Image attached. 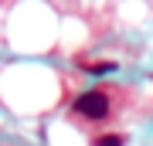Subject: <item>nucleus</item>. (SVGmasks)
Instances as JSON below:
<instances>
[{
    "instance_id": "obj_1",
    "label": "nucleus",
    "mask_w": 153,
    "mask_h": 146,
    "mask_svg": "<svg viewBox=\"0 0 153 146\" xmlns=\"http://www.w3.org/2000/svg\"><path fill=\"white\" fill-rule=\"evenodd\" d=\"M75 109L82 119H92V122H99V119H105L109 116V92H102V88H92V92H82L75 99Z\"/></svg>"
},
{
    "instance_id": "obj_2",
    "label": "nucleus",
    "mask_w": 153,
    "mask_h": 146,
    "mask_svg": "<svg viewBox=\"0 0 153 146\" xmlns=\"http://www.w3.org/2000/svg\"><path fill=\"white\" fill-rule=\"evenodd\" d=\"M88 75H109V71H116V61H92V65H85Z\"/></svg>"
},
{
    "instance_id": "obj_3",
    "label": "nucleus",
    "mask_w": 153,
    "mask_h": 146,
    "mask_svg": "<svg viewBox=\"0 0 153 146\" xmlns=\"http://www.w3.org/2000/svg\"><path fill=\"white\" fill-rule=\"evenodd\" d=\"M95 146H126V136H119V133H105V136H99V139H95Z\"/></svg>"
}]
</instances>
